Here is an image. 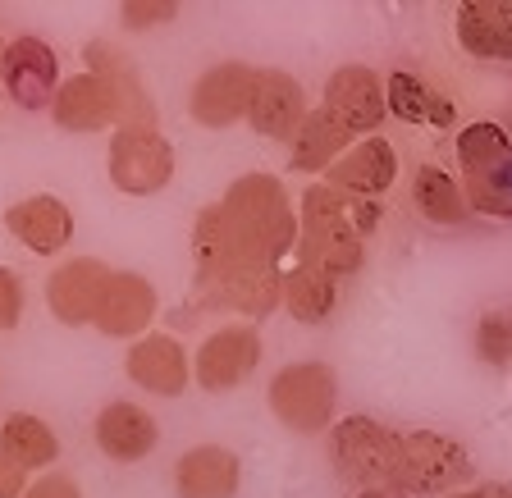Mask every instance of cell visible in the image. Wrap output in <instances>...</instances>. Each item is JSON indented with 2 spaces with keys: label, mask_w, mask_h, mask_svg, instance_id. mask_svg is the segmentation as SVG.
<instances>
[{
  "label": "cell",
  "mask_w": 512,
  "mask_h": 498,
  "mask_svg": "<svg viewBox=\"0 0 512 498\" xmlns=\"http://www.w3.org/2000/svg\"><path fill=\"white\" fill-rule=\"evenodd\" d=\"M298 252L293 261L311 265L330 279H352L366 265V238L380 229L384 211L380 202H366V197H348V192L330 188V183H307L298 197Z\"/></svg>",
  "instance_id": "6da1fadb"
},
{
  "label": "cell",
  "mask_w": 512,
  "mask_h": 498,
  "mask_svg": "<svg viewBox=\"0 0 512 498\" xmlns=\"http://www.w3.org/2000/svg\"><path fill=\"white\" fill-rule=\"evenodd\" d=\"M224 215L234 224L238 243L247 247L252 261H279L298 252V234H302V220H298V206L288 197V188L275 179V174L256 170V174H238L220 197Z\"/></svg>",
  "instance_id": "7a4b0ae2"
},
{
  "label": "cell",
  "mask_w": 512,
  "mask_h": 498,
  "mask_svg": "<svg viewBox=\"0 0 512 498\" xmlns=\"http://www.w3.org/2000/svg\"><path fill=\"white\" fill-rule=\"evenodd\" d=\"M266 403L293 435H330L339 412V375L325 361H288L270 375Z\"/></svg>",
  "instance_id": "3957f363"
},
{
  "label": "cell",
  "mask_w": 512,
  "mask_h": 498,
  "mask_svg": "<svg viewBox=\"0 0 512 498\" xmlns=\"http://www.w3.org/2000/svg\"><path fill=\"white\" fill-rule=\"evenodd\" d=\"M476 467L462 439L439 435V430H407L403 448H398V471L394 485L407 498H448L471 485Z\"/></svg>",
  "instance_id": "277c9868"
},
{
  "label": "cell",
  "mask_w": 512,
  "mask_h": 498,
  "mask_svg": "<svg viewBox=\"0 0 512 498\" xmlns=\"http://www.w3.org/2000/svg\"><path fill=\"white\" fill-rule=\"evenodd\" d=\"M398 448H403V435L389 430L384 421H375V416H339L330 430L334 471L357 489L394 485Z\"/></svg>",
  "instance_id": "5b68a950"
},
{
  "label": "cell",
  "mask_w": 512,
  "mask_h": 498,
  "mask_svg": "<svg viewBox=\"0 0 512 498\" xmlns=\"http://www.w3.org/2000/svg\"><path fill=\"white\" fill-rule=\"evenodd\" d=\"M174 142L160 133V124L115 128L106 147L110 188L124 197H156L174 183Z\"/></svg>",
  "instance_id": "8992f818"
},
{
  "label": "cell",
  "mask_w": 512,
  "mask_h": 498,
  "mask_svg": "<svg viewBox=\"0 0 512 498\" xmlns=\"http://www.w3.org/2000/svg\"><path fill=\"white\" fill-rule=\"evenodd\" d=\"M261 352H266L261 329L247 325V320H224L192 352V384L206 393H234L238 384H247L256 375Z\"/></svg>",
  "instance_id": "52a82bcc"
},
{
  "label": "cell",
  "mask_w": 512,
  "mask_h": 498,
  "mask_svg": "<svg viewBox=\"0 0 512 498\" xmlns=\"http://www.w3.org/2000/svg\"><path fill=\"white\" fill-rule=\"evenodd\" d=\"M320 110H325L339 128H348L357 142L375 138L380 124L389 119V92H384V78L375 74L371 64H339V69L325 78Z\"/></svg>",
  "instance_id": "ba28073f"
},
{
  "label": "cell",
  "mask_w": 512,
  "mask_h": 498,
  "mask_svg": "<svg viewBox=\"0 0 512 498\" xmlns=\"http://www.w3.org/2000/svg\"><path fill=\"white\" fill-rule=\"evenodd\" d=\"M279 307H284V265L279 261H243L215 288L192 293V311H229L247 325L275 316Z\"/></svg>",
  "instance_id": "9c48e42d"
},
{
  "label": "cell",
  "mask_w": 512,
  "mask_h": 498,
  "mask_svg": "<svg viewBox=\"0 0 512 498\" xmlns=\"http://www.w3.org/2000/svg\"><path fill=\"white\" fill-rule=\"evenodd\" d=\"M256 64L247 60H220L211 69L197 74L188 92V115L192 124L202 128H234L247 124V110H252V92H256Z\"/></svg>",
  "instance_id": "30bf717a"
},
{
  "label": "cell",
  "mask_w": 512,
  "mask_h": 498,
  "mask_svg": "<svg viewBox=\"0 0 512 498\" xmlns=\"http://www.w3.org/2000/svg\"><path fill=\"white\" fill-rule=\"evenodd\" d=\"M60 55L51 51V42H42L37 32H19L5 46V64H0V87L19 110H46L51 115V101L60 92Z\"/></svg>",
  "instance_id": "8fae6325"
},
{
  "label": "cell",
  "mask_w": 512,
  "mask_h": 498,
  "mask_svg": "<svg viewBox=\"0 0 512 498\" xmlns=\"http://www.w3.org/2000/svg\"><path fill=\"white\" fill-rule=\"evenodd\" d=\"M156 316H160L156 284H151L147 275H138V270H110L92 329H96V334H106V339L138 343V339H147V334H151Z\"/></svg>",
  "instance_id": "7c38bea8"
},
{
  "label": "cell",
  "mask_w": 512,
  "mask_h": 498,
  "mask_svg": "<svg viewBox=\"0 0 512 498\" xmlns=\"http://www.w3.org/2000/svg\"><path fill=\"white\" fill-rule=\"evenodd\" d=\"M83 69L96 78H106V87L119 101V128H142V124H160L156 115V96H151L147 78H142L138 60L124 51V46L96 37L83 46Z\"/></svg>",
  "instance_id": "4fadbf2b"
},
{
  "label": "cell",
  "mask_w": 512,
  "mask_h": 498,
  "mask_svg": "<svg viewBox=\"0 0 512 498\" xmlns=\"http://www.w3.org/2000/svg\"><path fill=\"white\" fill-rule=\"evenodd\" d=\"M124 375L151 398H183L192 384V352L183 348V339L151 329L147 339L128 343Z\"/></svg>",
  "instance_id": "5bb4252c"
},
{
  "label": "cell",
  "mask_w": 512,
  "mask_h": 498,
  "mask_svg": "<svg viewBox=\"0 0 512 498\" xmlns=\"http://www.w3.org/2000/svg\"><path fill=\"white\" fill-rule=\"evenodd\" d=\"M311 106H307V87L288 69H261L256 74V92H252V110H247V128L256 138L270 142H293L298 128L307 124Z\"/></svg>",
  "instance_id": "9a60e30c"
},
{
  "label": "cell",
  "mask_w": 512,
  "mask_h": 498,
  "mask_svg": "<svg viewBox=\"0 0 512 498\" xmlns=\"http://www.w3.org/2000/svg\"><path fill=\"white\" fill-rule=\"evenodd\" d=\"M188 247H192V293H206V288H215L220 279L234 275L243 261H252L247 247L238 243L234 224H229L220 202H206L202 211H197Z\"/></svg>",
  "instance_id": "2e32d148"
},
{
  "label": "cell",
  "mask_w": 512,
  "mask_h": 498,
  "mask_svg": "<svg viewBox=\"0 0 512 498\" xmlns=\"http://www.w3.org/2000/svg\"><path fill=\"white\" fill-rule=\"evenodd\" d=\"M110 265L96 261V256H69L46 275V307L60 325L69 329H92L96 307H101V293H106Z\"/></svg>",
  "instance_id": "e0dca14e"
},
{
  "label": "cell",
  "mask_w": 512,
  "mask_h": 498,
  "mask_svg": "<svg viewBox=\"0 0 512 498\" xmlns=\"http://www.w3.org/2000/svg\"><path fill=\"white\" fill-rule=\"evenodd\" d=\"M5 234L32 256H64L74 243V211L51 192H32L5 206Z\"/></svg>",
  "instance_id": "ac0fdd59"
},
{
  "label": "cell",
  "mask_w": 512,
  "mask_h": 498,
  "mask_svg": "<svg viewBox=\"0 0 512 498\" xmlns=\"http://www.w3.org/2000/svg\"><path fill=\"white\" fill-rule=\"evenodd\" d=\"M92 439L101 448V457H110L119 467H133V462H142L160 448V421L142 403L110 398L92 421Z\"/></svg>",
  "instance_id": "d6986e66"
},
{
  "label": "cell",
  "mask_w": 512,
  "mask_h": 498,
  "mask_svg": "<svg viewBox=\"0 0 512 498\" xmlns=\"http://www.w3.org/2000/svg\"><path fill=\"white\" fill-rule=\"evenodd\" d=\"M51 119L64 133H115L119 101L106 87V78H96L83 69V74L60 83V92H55V101H51Z\"/></svg>",
  "instance_id": "ffe728a7"
},
{
  "label": "cell",
  "mask_w": 512,
  "mask_h": 498,
  "mask_svg": "<svg viewBox=\"0 0 512 498\" xmlns=\"http://www.w3.org/2000/svg\"><path fill=\"white\" fill-rule=\"evenodd\" d=\"M325 183L339 192H348V197H366V202H380L384 192L398 183V151L389 138H362L352 142L348 156L334 165L330 174H325Z\"/></svg>",
  "instance_id": "44dd1931"
},
{
  "label": "cell",
  "mask_w": 512,
  "mask_h": 498,
  "mask_svg": "<svg viewBox=\"0 0 512 498\" xmlns=\"http://www.w3.org/2000/svg\"><path fill=\"white\" fill-rule=\"evenodd\" d=\"M174 494L179 498H238L243 485V462L224 444H192L174 462Z\"/></svg>",
  "instance_id": "7402d4cb"
},
{
  "label": "cell",
  "mask_w": 512,
  "mask_h": 498,
  "mask_svg": "<svg viewBox=\"0 0 512 498\" xmlns=\"http://www.w3.org/2000/svg\"><path fill=\"white\" fill-rule=\"evenodd\" d=\"M453 32L471 60L512 64V0H467L453 14Z\"/></svg>",
  "instance_id": "603a6c76"
},
{
  "label": "cell",
  "mask_w": 512,
  "mask_h": 498,
  "mask_svg": "<svg viewBox=\"0 0 512 498\" xmlns=\"http://www.w3.org/2000/svg\"><path fill=\"white\" fill-rule=\"evenodd\" d=\"M352 142H357V138H352L348 128H339L330 115H325V110L316 106L307 115V124L298 128V138L288 142V170H293V174H320V179H325V174H330L334 165L348 156Z\"/></svg>",
  "instance_id": "cb8c5ba5"
},
{
  "label": "cell",
  "mask_w": 512,
  "mask_h": 498,
  "mask_svg": "<svg viewBox=\"0 0 512 498\" xmlns=\"http://www.w3.org/2000/svg\"><path fill=\"white\" fill-rule=\"evenodd\" d=\"M384 92H389V115L403 119V124L448 128L453 119H458V106H453L439 87H430L421 74L394 69V74H384Z\"/></svg>",
  "instance_id": "d4e9b609"
},
{
  "label": "cell",
  "mask_w": 512,
  "mask_h": 498,
  "mask_svg": "<svg viewBox=\"0 0 512 498\" xmlns=\"http://www.w3.org/2000/svg\"><path fill=\"white\" fill-rule=\"evenodd\" d=\"M458 179H512V138L508 128L490 124V119H476L458 133Z\"/></svg>",
  "instance_id": "484cf974"
},
{
  "label": "cell",
  "mask_w": 512,
  "mask_h": 498,
  "mask_svg": "<svg viewBox=\"0 0 512 498\" xmlns=\"http://www.w3.org/2000/svg\"><path fill=\"white\" fill-rule=\"evenodd\" d=\"M0 453L10 457L14 467L28 471V476H37V471L55 467L60 435H55V425L42 421L37 412H10L0 421Z\"/></svg>",
  "instance_id": "4316f807"
},
{
  "label": "cell",
  "mask_w": 512,
  "mask_h": 498,
  "mask_svg": "<svg viewBox=\"0 0 512 498\" xmlns=\"http://www.w3.org/2000/svg\"><path fill=\"white\" fill-rule=\"evenodd\" d=\"M284 311L298 325H325L339 311V279L293 261L284 270Z\"/></svg>",
  "instance_id": "83f0119b"
},
{
  "label": "cell",
  "mask_w": 512,
  "mask_h": 498,
  "mask_svg": "<svg viewBox=\"0 0 512 498\" xmlns=\"http://www.w3.org/2000/svg\"><path fill=\"white\" fill-rule=\"evenodd\" d=\"M412 206L421 211V220H430V224H462L471 215L467 188H462V179L448 174L444 165H416Z\"/></svg>",
  "instance_id": "f1b7e54d"
},
{
  "label": "cell",
  "mask_w": 512,
  "mask_h": 498,
  "mask_svg": "<svg viewBox=\"0 0 512 498\" xmlns=\"http://www.w3.org/2000/svg\"><path fill=\"white\" fill-rule=\"evenodd\" d=\"M476 357L485 366H512V311H485L476 320Z\"/></svg>",
  "instance_id": "f546056e"
},
{
  "label": "cell",
  "mask_w": 512,
  "mask_h": 498,
  "mask_svg": "<svg viewBox=\"0 0 512 498\" xmlns=\"http://www.w3.org/2000/svg\"><path fill=\"white\" fill-rule=\"evenodd\" d=\"M467 206L471 215H490V220H512V179H471Z\"/></svg>",
  "instance_id": "4dcf8cb0"
},
{
  "label": "cell",
  "mask_w": 512,
  "mask_h": 498,
  "mask_svg": "<svg viewBox=\"0 0 512 498\" xmlns=\"http://www.w3.org/2000/svg\"><path fill=\"white\" fill-rule=\"evenodd\" d=\"M174 19H179V5H174V0H124V5H119V28L124 32H151Z\"/></svg>",
  "instance_id": "1f68e13d"
},
{
  "label": "cell",
  "mask_w": 512,
  "mask_h": 498,
  "mask_svg": "<svg viewBox=\"0 0 512 498\" xmlns=\"http://www.w3.org/2000/svg\"><path fill=\"white\" fill-rule=\"evenodd\" d=\"M23 307H28V288H23L19 270H10V265H0V334H10V329H19Z\"/></svg>",
  "instance_id": "d6a6232c"
},
{
  "label": "cell",
  "mask_w": 512,
  "mask_h": 498,
  "mask_svg": "<svg viewBox=\"0 0 512 498\" xmlns=\"http://www.w3.org/2000/svg\"><path fill=\"white\" fill-rule=\"evenodd\" d=\"M23 498H83V485L69 471H46V476L32 480Z\"/></svg>",
  "instance_id": "836d02e7"
},
{
  "label": "cell",
  "mask_w": 512,
  "mask_h": 498,
  "mask_svg": "<svg viewBox=\"0 0 512 498\" xmlns=\"http://www.w3.org/2000/svg\"><path fill=\"white\" fill-rule=\"evenodd\" d=\"M28 485H32L28 471L14 467L10 457L0 453V498H23V494H28Z\"/></svg>",
  "instance_id": "e575fe53"
},
{
  "label": "cell",
  "mask_w": 512,
  "mask_h": 498,
  "mask_svg": "<svg viewBox=\"0 0 512 498\" xmlns=\"http://www.w3.org/2000/svg\"><path fill=\"white\" fill-rule=\"evenodd\" d=\"M448 498H512V485L508 480H480V485H467Z\"/></svg>",
  "instance_id": "d590c367"
},
{
  "label": "cell",
  "mask_w": 512,
  "mask_h": 498,
  "mask_svg": "<svg viewBox=\"0 0 512 498\" xmlns=\"http://www.w3.org/2000/svg\"><path fill=\"white\" fill-rule=\"evenodd\" d=\"M352 498H407L398 485H380V489H357Z\"/></svg>",
  "instance_id": "8d00e7d4"
},
{
  "label": "cell",
  "mask_w": 512,
  "mask_h": 498,
  "mask_svg": "<svg viewBox=\"0 0 512 498\" xmlns=\"http://www.w3.org/2000/svg\"><path fill=\"white\" fill-rule=\"evenodd\" d=\"M5 46H10V37H0V64H5Z\"/></svg>",
  "instance_id": "74e56055"
}]
</instances>
